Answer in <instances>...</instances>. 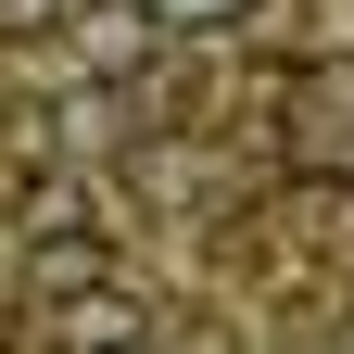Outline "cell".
Wrapping results in <instances>:
<instances>
[{
    "mask_svg": "<svg viewBox=\"0 0 354 354\" xmlns=\"http://www.w3.org/2000/svg\"><path fill=\"white\" fill-rule=\"evenodd\" d=\"M102 279H114V241L102 228H38L26 241V291H64L76 304V291H102Z\"/></svg>",
    "mask_w": 354,
    "mask_h": 354,
    "instance_id": "6da1fadb",
    "label": "cell"
},
{
    "mask_svg": "<svg viewBox=\"0 0 354 354\" xmlns=\"http://www.w3.org/2000/svg\"><path fill=\"white\" fill-rule=\"evenodd\" d=\"M64 342H76V354H114V342H140V291H127V279L76 291V304H64Z\"/></svg>",
    "mask_w": 354,
    "mask_h": 354,
    "instance_id": "7a4b0ae2",
    "label": "cell"
},
{
    "mask_svg": "<svg viewBox=\"0 0 354 354\" xmlns=\"http://www.w3.org/2000/svg\"><path fill=\"white\" fill-rule=\"evenodd\" d=\"M152 26H241V0H140Z\"/></svg>",
    "mask_w": 354,
    "mask_h": 354,
    "instance_id": "3957f363",
    "label": "cell"
}]
</instances>
